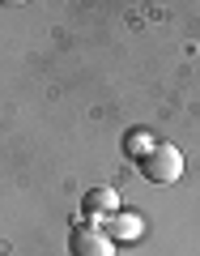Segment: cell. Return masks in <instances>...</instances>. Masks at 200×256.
Segmentation results:
<instances>
[{
    "mask_svg": "<svg viewBox=\"0 0 200 256\" xmlns=\"http://www.w3.org/2000/svg\"><path fill=\"white\" fill-rule=\"evenodd\" d=\"M154 146H158V141H154V132H149V128H132V132H124V154L137 158V162H141Z\"/></svg>",
    "mask_w": 200,
    "mask_h": 256,
    "instance_id": "obj_4",
    "label": "cell"
},
{
    "mask_svg": "<svg viewBox=\"0 0 200 256\" xmlns=\"http://www.w3.org/2000/svg\"><path fill=\"white\" fill-rule=\"evenodd\" d=\"M111 239H137L141 235V218L137 214H132V218H124V214H115V218H111V230H107Z\"/></svg>",
    "mask_w": 200,
    "mask_h": 256,
    "instance_id": "obj_5",
    "label": "cell"
},
{
    "mask_svg": "<svg viewBox=\"0 0 200 256\" xmlns=\"http://www.w3.org/2000/svg\"><path fill=\"white\" fill-rule=\"evenodd\" d=\"M68 252L73 256H115V239L98 230V222H77L68 230Z\"/></svg>",
    "mask_w": 200,
    "mask_h": 256,
    "instance_id": "obj_2",
    "label": "cell"
},
{
    "mask_svg": "<svg viewBox=\"0 0 200 256\" xmlns=\"http://www.w3.org/2000/svg\"><path fill=\"white\" fill-rule=\"evenodd\" d=\"M141 175H145L149 184H175V180L183 175V154H179V146L158 141V146L141 158Z\"/></svg>",
    "mask_w": 200,
    "mask_h": 256,
    "instance_id": "obj_1",
    "label": "cell"
},
{
    "mask_svg": "<svg viewBox=\"0 0 200 256\" xmlns=\"http://www.w3.org/2000/svg\"><path fill=\"white\" fill-rule=\"evenodd\" d=\"M81 214L90 222L115 218V214H119V192L115 188H90V192H85V201H81Z\"/></svg>",
    "mask_w": 200,
    "mask_h": 256,
    "instance_id": "obj_3",
    "label": "cell"
}]
</instances>
